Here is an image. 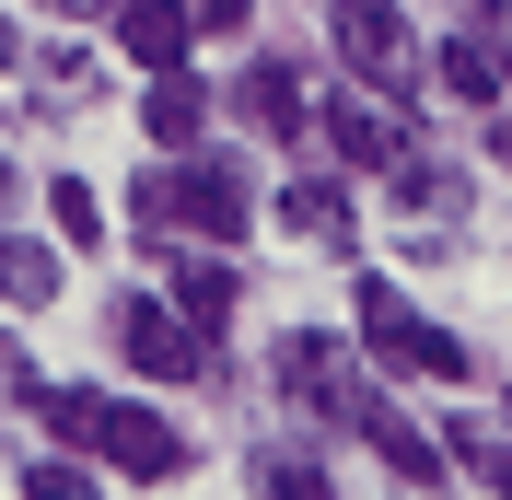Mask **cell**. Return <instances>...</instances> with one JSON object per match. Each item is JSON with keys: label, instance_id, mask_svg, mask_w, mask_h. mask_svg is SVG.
Masks as SVG:
<instances>
[{"label": "cell", "instance_id": "cell-1", "mask_svg": "<svg viewBox=\"0 0 512 500\" xmlns=\"http://www.w3.org/2000/svg\"><path fill=\"white\" fill-rule=\"evenodd\" d=\"M128 221H140V245H245L256 233V187L233 152H187V163H152L140 187H128Z\"/></svg>", "mask_w": 512, "mask_h": 500}, {"label": "cell", "instance_id": "cell-2", "mask_svg": "<svg viewBox=\"0 0 512 500\" xmlns=\"http://www.w3.org/2000/svg\"><path fill=\"white\" fill-rule=\"evenodd\" d=\"M268 384H280L303 419H326V431H361V419L384 407V373L350 361V338H326V326H291V338L268 349Z\"/></svg>", "mask_w": 512, "mask_h": 500}, {"label": "cell", "instance_id": "cell-3", "mask_svg": "<svg viewBox=\"0 0 512 500\" xmlns=\"http://www.w3.org/2000/svg\"><path fill=\"white\" fill-rule=\"evenodd\" d=\"M350 326H361V349H373V373L466 384V338H454V326H431V314L384 280V268H361V280H350Z\"/></svg>", "mask_w": 512, "mask_h": 500}, {"label": "cell", "instance_id": "cell-4", "mask_svg": "<svg viewBox=\"0 0 512 500\" xmlns=\"http://www.w3.org/2000/svg\"><path fill=\"white\" fill-rule=\"evenodd\" d=\"M105 326H117L128 373H152V384H198V373H210V326H198L175 291H117Z\"/></svg>", "mask_w": 512, "mask_h": 500}, {"label": "cell", "instance_id": "cell-5", "mask_svg": "<svg viewBox=\"0 0 512 500\" xmlns=\"http://www.w3.org/2000/svg\"><path fill=\"white\" fill-rule=\"evenodd\" d=\"M326 35H338V59H350L373 94H408L419 70H431V59H419V35L396 24V0H338V12H326Z\"/></svg>", "mask_w": 512, "mask_h": 500}, {"label": "cell", "instance_id": "cell-6", "mask_svg": "<svg viewBox=\"0 0 512 500\" xmlns=\"http://www.w3.org/2000/svg\"><path fill=\"white\" fill-rule=\"evenodd\" d=\"M94 454H105L117 477H152V489H163V477H187V466H198V442L175 431L163 407H128V396H105V407H94Z\"/></svg>", "mask_w": 512, "mask_h": 500}, {"label": "cell", "instance_id": "cell-7", "mask_svg": "<svg viewBox=\"0 0 512 500\" xmlns=\"http://www.w3.org/2000/svg\"><path fill=\"white\" fill-rule=\"evenodd\" d=\"M315 140H326L338 163H350V175H396V163L419 152L408 128H396V105H384V94H350V82H338V94L315 105Z\"/></svg>", "mask_w": 512, "mask_h": 500}, {"label": "cell", "instance_id": "cell-8", "mask_svg": "<svg viewBox=\"0 0 512 500\" xmlns=\"http://www.w3.org/2000/svg\"><path fill=\"white\" fill-rule=\"evenodd\" d=\"M105 24H117V47L152 70V82H163V70H187V47H198V12H187V0H117Z\"/></svg>", "mask_w": 512, "mask_h": 500}, {"label": "cell", "instance_id": "cell-9", "mask_svg": "<svg viewBox=\"0 0 512 500\" xmlns=\"http://www.w3.org/2000/svg\"><path fill=\"white\" fill-rule=\"evenodd\" d=\"M384 187H396V210H408V233H419V245H454V221H466V175H454V163L408 152Z\"/></svg>", "mask_w": 512, "mask_h": 500}, {"label": "cell", "instance_id": "cell-10", "mask_svg": "<svg viewBox=\"0 0 512 500\" xmlns=\"http://www.w3.org/2000/svg\"><path fill=\"white\" fill-rule=\"evenodd\" d=\"M233 117H245L256 140H315V105H303V82H291L280 59H245V82H233Z\"/></svg>", "mask_w": 512, "mask_h": 500}, {"label": "cell", "instance_id": "cell-11", "mask_svg": "<svg viewBox=\"0 0 512 500\" xmlns=\"http://www.w3.org/2000/svg\"><path fill=\"white\" fill-rule=\"evenodd\" d=\"M152 268H163V291H175L198 326H222V314L245 303V291H233V268H222V245H187V233H175V245H152Z\"/></svg>", "mask_w": 512, "mask_h": 500}, {"label": "cell", "instance_id": "cell-12", "mask_svg": "<svg viewBox=\"0 0 512 500\" xmlns=\"http://www.w3.org/2000/svg\"><path fill=\"white\" fill-rule=\"evenodd\" d=\"M443 442H454V466L478 477L489 500H512V419L501 407H443Z\"/></svg>", "mask_w": 512, "mask_h": 500}, {"label": "cell", "instance_id": "cell-13", "mask_svg": "<svg viewBox=\"0 0 512 500\" xmlns=\"http://www.w3.org/2000/svg\"><path fill=\"white\" fill-rule=\"evenodd\" d=\"M361 442H373V454L408 477V489H443V466H454V442H443V431H419L408 407H373V419H361Z\"/></svg>", "mask_w": 512, "mask_h": 500}, {"label": "cell", "instance_id": "cell-14", "mask_svg": "<svg viewBox=\"0 0 512 500\" xmlns=\"http://www.w3.org/2000/svg\"><path fill=\"white\" fill-rule=\"evenodd\" d=\"M280 221L303 233V245L350 256V175H291V187H280Z\"/></svg>", "mask_w": 512, "mask_h": 500}, {"label": "cell", "instance_id": "cell-15", "mask_svg": "<svg viewBox=\"0 0 512 500\" xmlns=\"http://www.w3.org/2000/svg\"><path fill=\"white\" fill-rule=\"evenodd\" d=\"M0 303H12V314L59 303V245H47V233H0Z\"/></svg>", "mask_w": 512, "mask_h": 500}, {"label": "cell", "instance_id": "cell-16", "mask_svg": "<svg viewBox=\"0 0 512 500\" xmlns=\"http://www.w3.org/2000/svg\"><path fill=\"white\" fill-rule=\"evenodd\" d=\"M443 94H466V105H512V59L489 47V35H443Z\"/></svg>", "mask_w": 512, "mask_h": 500}, {"label": "cell", "instance_id": "cell-17", "mask_svg": "<svg viewBox=\"0 0 512 500\" xmlns=\"http://www.w3.org/2000/svg\"><path fill=\"white\" fill-rule=\"evenodd\" d=\"M198 117H210V94H198L187 70H163V82H152V105H140V128H152L163 152H198Z\"/></svg>", "mask_w": 512, "mask_h": 500}, {"label": "cell", "instance_id": "cell-18", "mask_svg": "<svg viewBox=\"0 0 512 500\" xmlns=\"http://www.w3.org/2000/svg\"><path fill=\"white\" fill-rule=\"evenodd\" d=\"M245 477H256V500H338V477H326L315 454H291V442H268Z\"/></svg>", "mask_w": 512, "mask_h": 500}, {"label": "cell", "instance_id": "cell-19", "mask_svg": "<svg viewBox=\"0 0 512 500\" xmlns=\"http://www.w3.org/2000/svg\"><path fill=\"white\" fill-rule=\"evenodd\" d=\"M94 82H105V70L82 59V47H59V59H35V94H47V105H94Z\"/></svg>", "mask_w": 512, "mask_h": 500}, {"label": "cell", "instance_id": "cell-20", "mask_svg": "<svg viewBox=\"0 0 512 500\" xmlns=\"http://www.w3.org/2000/svg\"><path fill=\"white\" fill-rule=\"evenodd\" d=\"M47 221L70 233V256H82V245H105V221H94V187H82V175H59V187H47Z\"/></svg>", "mask_w": 512, "mask_h": 500}, {"label": "cell", "instance_id": "cell-21", "mask_svg": "<svg viewBox=\"0 0 512 500\" xmlns=\"http://www.w3.org/2000/svg\"><path fill=\"white\" fill-rule=\"evenodd\" d=\"M24 500H105V489L82 477V454H35V466H24Z\"/></svg>", "mask_w": 512, "mask_h": 500}, {"label": "cell", "instance_id": "cell-22", "mask_svg": "<svg viewBox=\"0 0 512 500\" xmlns=\"http://www.w3.org/2000/svg\"><path fill=\"white\" fill-rule=\"evenodd\" d=\"M35 396H47V384H35V361H24L12 338H0V407H35Z\"/></svg>", "mask_w": 512, "mask_h": 500}, {"label": "cell", "instance_id": "cell-23", "mask_svg": "<svg viewBox=\"0 0 512 500\" xmlns=\"http://www.w3.org/2000/svg\"><path fill=\"white\" fill-rule=\"evenodd\" d=\"M187 12H198V35H245L256 24V0H187Z\"/></svg>", "mask_w": 512, "mask_h": 500}, {"label": "cell", "instance_id": "cell-24", "mask_svg": "<svg viewBox=\"0 0 512 500\" xmlns=\"http://www.w3.org/2000/svg\"><path fill=\"white\" fill-rule=\"evenodd\" d=\"M478 35H489V47L512 59V0H489V12H478Z\"/></svg>", "mask_w": 512, "mask_h": 500}, {"label": "cell", "instance_id": "cell-25", "mask_svg": "<svg viewBox=\"0 0 512 500\" xmlns=\"http://www.w3.org/2000/svg\"><path fill=\"white\" fill-rule=\"evenodd\" d=\"M12 59H24V35H12V12H0V70H12Z\"/></svg>", "mask_w": 512, "mask_h": 500}, {"label": "cell", "instance_id": "cell-26", "mask_svg": "<svg viewBox=\"0 0 512 500\" xmlns=\"http://www.w3.org/2000/svg\"><path fill=\"white\" fill-rule=\"evenodd\" d=\"M489 152H501V163H512V105H501V128H489Z\"/></svg>", "mask_w": 512, "mask_h": 500}, {"label": "cell", "instance_id": "cell-27", "mask_svg": "<svg viewBox=\"0 0 512 500\" xmlns=\"http://www.w3.org/2000/svg\"><path fill=\"white\" fill-rule=\"evenodd\" d=\"M47 12H117V0H47Z\"/></svg>", "mask_w": 512, "mask_h": 500}]
</instances>
